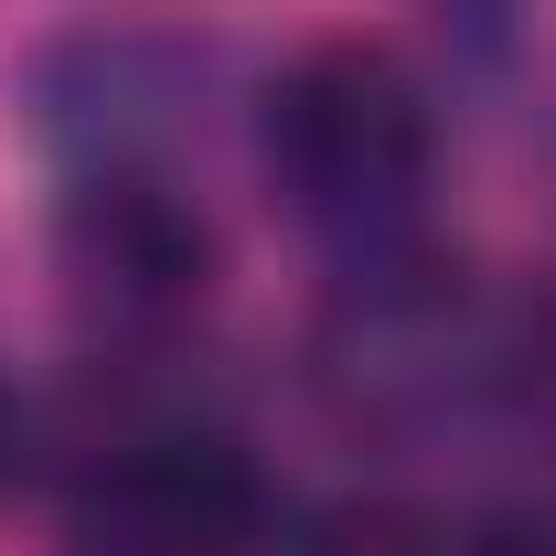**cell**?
<instances>
[{
  "label": "cell",
  "instance_id": "2",
  "mask_svg": "<svg viewBox=\"0 0 556 556\" xmlns=\"http://www.w3.org/2000/svg\"><path fill=\"white\" fill-rule=\"evenodd\" d=\"M75 525L97 556H247L268 525V482L247 450L172 428V439H129L86 482Z\"/></svg>",
  "mask_w": 556,
  "mask_h": 556
},
{
  "label": "cell",
  "instance_id": "5",
  "mask_svg": "<svg viewBox=\"0 0 556 556\" xmlns=\"http://www.w3.org/2000/svg\"><path fill=\"white\" fill-rule=\"evenodd\" d=\"M428 11H439V22H450L471 54H503V33L525 22V0H428Z\"/></svg>",
  "mask_w": 556,
  "mask_h": 556
},
{
  "label": "cell",
  "instance_id": "3",
  "mask_svg": "<svg viewBox=\"0 0 556 556\" xmlns=\"http://www.w3.org/2000/svg\"><path fill=\"white\" fill-rule=\"evenodd\" d=\"M204 268H214V236L204 214L139 172H108L65 204V289L86 321L108 332H161L204 300Z\"/></svg>",
  "mask_w": 556,
  "mask_h": 556
},
{
  "label": "cell",
  "instance_id": "1",
  "mask_svg": "<svg viewBox=\"0 0 556 556\" xmlns=\"http://www.w3.org/2000/svg\"><path fill=\"white\" fill-rule=\"evenodd\" d=\"M268 182L289 214L332 247H386L428 193V97L386 43H311L300 65L268 86Z\"/></svg>",
  "mask_w": 556,
  "mask_h": 556
},
{
  "label": "cell",
  "instance_id": "4",
  "mask_svg": "<svg viewBox=\"0 0 556 556\" xmlns=\"http://www.w3.org/2000/svg\"><path fill=\"white\" fill-rule=\"evenodd\" d=\"M321 556H471V546H450L428 514H353V525H332Z\"/></svg>",
  "mask_w": 556,
  "mask_h": 556
},
{
  "label": "cell",
  "instance_id": "6",
  "mask_svg": "<svg viewBox=\"0 0 556 556\" xmlns=\"http://www.w3.org/2000/svg\"><path fill=\"white\" fill-rule=\"evenodd\" d=\"M0 460H11V396H0Z\"/></svg>",
  "mask_w": 556,
  "mask_h": 556
}]
</instances>
